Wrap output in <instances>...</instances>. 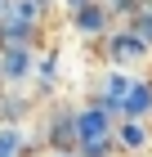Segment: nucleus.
I'll return each mask as SVG.
<instances>
[{
	"label": "nucleus",
	"mask_w": 152,
	"mask_h": 157,
	"mask_svg": "<svg viewBox=\"0 0 152 157\" xmlns=\"http://www.w3.org/2000/svg\"><path fill=\"white\" fill-rule=\"evenodd\" d=\"M72 23H76V27H85V32H98V27H103V13H98V5H90V0H76Z\"/></svg>",
	"instance_id": "nucleus-1"
},
{
	"label": "nucleus",
	"mask_w": 152,
	"mask_h": 157,
	"mask_svg": "<svg viewBox=\"0 0 152 157\" xmlns=\"http://www.w3.org/2000/svg\"><path fill=\"white\" fill-rule=\"evenodd\" d=\"M0 157H23V135L18 130H0Z\"/></svg>",
	"instance_id": "nucleus-2"
}]
</instances>
